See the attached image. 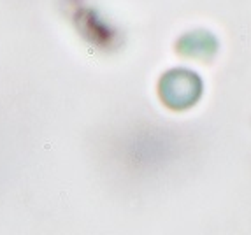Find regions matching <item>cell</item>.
Instances as JSON below:
<instances>
[{
  "mask_svg": "<svg viewBox=\"0 0 251 235\" xmlns=\"http://www.w3.org/2000/svg\"><path fill=\"white\" fill-rule=\"evenodd\" d=\"M201 93V83L195 74L186 70H174L162 81V95L174 107H186L197 100Z\"/></svg>",
  "mask_w": 251,
  "mask_h": 235,
  "instance_id": "1",
  "label": "cell"
},
{
  "mask_svg": "<svg viewBox=\"0 0 251 235\" xmlns=\"http://www.w3.org/2000/svg\"><path fill=\"white\" fill-rule=\"evenodd\" d=\"M216 39L209 34V32H190L179 41V51H183L184 55L190 56H205L207 53H214L216 51Z\"/></svg>",
  "mask_w": 251,
  "mask_h": 235,
  "instance_id": "2",
  "label": "cell"
}]
</instances>
